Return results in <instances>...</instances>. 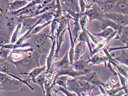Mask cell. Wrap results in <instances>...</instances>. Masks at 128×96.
Here are the masks:
<instances>
[{
    "instance_id": "1",
    "label": "cell",
    "mask_w": 128,
    "mask_h": 96,
    "mask_svg": "<svg viewBox=\"0 0 128 96\" xmlns=\"http://www.w3.org/2000/svg\"><path fill=\"white\" fill-rule=\"evenodd\" d=\"M66 87L68 90L76 93L77 96L91 95L92 91L95 86L88 81L78 78L67 80Z\"/></svg>"
},
{
    "instance_id": "2",
    "label": "cell",
    "mask_w": 128,
    "mask_h": 96,
    "mask_svg": "<svg viewBox=\"0 0 128 96\" xmlns=\"http://www.w3.org/2000/svg\"><path fill=\"white\" fill-rule=\"evenodd\" d=\"M48 26L49 25L44 28L41 31L38 32V34L30 36L27 38V39L30 40L28 42H27L29 43V47L32 48L34 51H36L49 39L50 27Z\"/></svg>"
},
{
    "instance_id": "3",
    "label": "cell",
    "mask_w": 128,
    "mask_h": 96,
    "mask_svg": "<svg viewBox=\"0 0 128 96\" xmlns=\"http://www.w3.org/2000/svg\"><path fill=\"white\" fill-rule=\"evenodd\" d=\"M21 84H23L20 81L7 74L0 72V90H15L18 89Z\"/></svg>"
},
{
    "instance_id": "4",
    "label": "cell",
    "mask_w": 128,
    "mask_h": 96,
    "mask_svg": "<svg viewBox=\"0 0 128 96\" xmlns=\"http://www.w3.org/2000/svg\"><path fill=\"white\" fill-rule=\"evenodd\" d=\"M88 18L89 23L93 20L101 21L104 18V12L96 3L89 5L84 13Z\"/></svg>"
},
{
    "instance_id": "5",
    "label": "cell",
    "mask_w": 128,
    "mask_h": 96,
    "mask_svg": "<svg viewBox=\"0 0 128 96\" xmlns=\"http://www.w3.org/2000/svg\"><path fill=\"white\" fill-rule=\"evenodd\" d=\"M19 22L22 23L21 31L26 32L29 30L33 29L37 25L44 21L39 18L38 15L32 17H19Z\"/></svg>"
},
{
    "instance_id": "6",
    "label": "cell",
    "mask_w": 128,
    "mask_h": 96,
    "mask_svg": "<svg viewBox=\"0 0 128 96\" xmlns=\"http://www.w3.org/2000/svg\"><path fill=\"white\" fill-rule=\"evenodd\" d=\"M104 17L110 19L120 26L124 27L128 26V15H124L119 13L110 12L104 14Z\"/></svg>"
},
{
    "instance_id": "7",
    "label": "cell",
    "mask_w": 128,
    "mask_h": 96,
    "mask_svg": "<svg viewBox=\"0 0 128 96\" xmlns=\"http://www.w3.org/2000/svg\"><path fill=\"white\" fill-rule=\"evenodd\" d=\"M77 78L79 79L84 80L88 81L92 85H93V86L95 87L99 86L100 85L104 86V82H103L101 81L98 75L95 71H90V72L85 74V75L78 76Z\"/></svg>"
},
{
    "instance_id": "8",
    "label": "cell",
    "mask_w": 128,
    "mask_h": 96,
    "mask_svg": "<svg viewBox=\"0 0 128 96\" xmlns=\"http://www.w3.org/2000/svg\"><path fill=\"white\" fill-rule=\"evenodd\" d=\"M56 73L54 78H57L58 76L60 75H67L68 76H71L73 78H77V77L85 75V73L82 72V71H76L72 68V66L70 65L69 67L62 69L55 70Z\"/></svg>"
},
{
    "instance_id": "9",
    "label": "cell",
    "mask_w": 128,
    "mask_h": 96,
    "mask_svg": "<svg viewBox=\"0 0 128 96\" xmlns=\"http://www.w3.org/2000/svg\"><path fill=\"white\" fill-rule=\"evenodd\" d=\"M72 68L76 71H82L85 74L91 71L90 65L88 63L83 59H78L74 60V63L71 65Z\"/></svg>"
},
{
    "instance_id": "10",
    "label": "cell",
    "mask_w": 128,
    "mask_h": 96,
    "mask_svg": "<svg viewBox=\"0 0 128 96\" xmlns=\"http://www.w3.org/2000/svg\"><path fill=\"white\" fill-rule=\"evenodd\" d=\"M52 41V45L50 48L49 53L48 56H47L46 59V72H48L51 68L53 64L54 63V60L55 59V51H56V38Z\"/></svg>"
},
{
    "instance_id": "11",
    "label": "cell",
    "mask_w": 128,
    "mask_h": 96,
    "mask_svg": "<svg viewBox=\"0 0 128 96\" xmlns=\"http://www.w3.org/2000/svg\"><path fill=\"white\" fill-rule=\"evenodd\" d=\"M111 12L128 15V0H118Z\"/></svg>"
},
{
    "instance_id": "12",
    "label": "cell",
    "mask_w": 128,
    "mask_h": 96,
    "mask_svg": "<svg viewBox=\"0 0 128 96\" xmlns=\"http://www.w3.org/2000/svg\"><path fill=\"white\" fill-rule=\"evenodd\" d=\"M107 62H108V58L106 56H102V55L98 53L91 56V58L89 59L87 61L90 65H100L104 63L106 66L107 65Z\"/></svg>"
},
{
    "instance_id": "13",
    "label": "cell",
    "mask_w": 128,
    "mask_h": 96,
    "mask_svg": "<svg viewBox=\"0 0 128 96\" xmlns=\"http://www.w3.org/2000/svg\"><path fill=\"white\" fill-rule=\"evenodd\" d=\"M118 0H100L96 3L104 13L111 12Z\"/></svg>"
},
{
    "instance_id": "14",
    "label": "cell",
    "mask_w": 128,
    "mask_h": 96,
    "mask_svg": "<svg viewBox=\"0 0 128 96\" xmlns=\"http://www.w3.org/2000/svg\"><path fill=\"white\" fill-rule=\"evenodd\" d=\"M116 34H117V31H115L109 37L107 38H106V39L104 41H101V42H100L98 44H97V46L95 48H94V49H92L91 53L90 54L91 56H92L93 54L95 53H98V52H100V51H103L104 48H106L107 46L108 45V43H109L110 41L112 40V39H113V38L114 37L116 36Z\"/></svg>"
},
{
    "instance_id": "15",
    "label": "cell",
    "mask_w": 128,
    "mask_h": 96,
    "mask_svg": "<svg viewBox=\"0 0 128 96\" xmlns=\"http://www.w3.org/2000/svg\"><path fill=\"white\" fill-rule=\"evenodd\" d=\"M100 28L101 30H104L107 28V27H111L113 30L117 32L119 31L122 29V26H119L118 24H116L113 21L111 20L110 19H108L106 18H104L102 20L100 21Z\"/></svg>"
},
{
    "instance_id": "16",
    "label": "cell",
    "mask_w": 128,
    "mask_h": 96,
    "mask_svg": "<svg viewBox=\"0 0 128 96\" xmlns=\"http://www.w3.org/2000/svg\"><path fill=\"white\" fill-rule=\"evenodd\" d=\"M71 65L70 61H69V56H68V51L66 52L65 56H64L62 59L56 62H54L53 64V67L54 68L55 70L62 69L67 68Z\"/></svg>"
},
{
    "instance_id": "17",
    "label": "cell",
    "mask_w": 128,
    "mask_h": 96,
    "mask_svg": "<svg viewBox=\"0 0 128 96\" xmlns=\"http://www.w3.org/2000/svg\"><path fill=\"white\" fill-rule=\"evenodd\" d=\"M67 29L69 31V37H70V48H69V50L68 51V56H69V61H70V65H72L74 62V48H75V41H74L73 36H72V30L70 29V24H69V22L67 24Z\"/></svg>"
},
{
    "instance_id": "18",
    "label": "cell",
    "mask_w": 128,
    "mask_h": 96,
    "mask_svg": "<svg viewBox=\"0 0 128 96\" xmlns=\"http://www.w3.org/2000/svg\"><path fill=\"white\" fill-rule=\"evenodd\" d=\"M28 49H20V48L12 49L13 51H11L8 58H10V59L12 60L13 63L18 61L23 57Z\"/></svg>"
},
{
    "instance_id": "19",
    "label": "cell",
    "mask_w": 128,
    "mask_h": 96,
    "mask_svg": "<svg viewBox=\"0 0 128 96\" xmlns=\"http://www.w3.org/2000/svg\"><path fill=\"white\" fill-rule=\"evenodd\" d=\"M86 43L85 42L79 41L74 48V60L80 59V58L85 53Z\"/></svg>"
},
{
    "instance_id": "20",
    "label": "cell",
    "mask_w": 128,
    "mask_h": 96,
    "mask_svg": "<svg viewBox=\"0 0 128 96\" xmlns=\"http://www.w3.org/2000/svg\"><path fill=\"white\" fill-rule=\"evenodd\" d=\"M46 70V66L44 65L42 67H38L34 68V69H32L31 71H30L29 73H21L22 75H27L28 77L31 79L32 81L34 82L35 79L38 76L42 73L44 71H45Z\"/></svg>"
},
{
    "instance_id": "21",
    "label": "cell",
    "mask_w": 128,
    "mask_h": 96,
    "mask_svg": "<svg viewBox=\"0 0 128 96\" xmlns=\"http://www.w3.org/2000/svg\"><path fill=\"white\" fill-rule=\"evenodd\" d=\"M66 30H67V26H66L65 28L62 30L57 39L56 40V51H55L56 57H58V54H60V52L61 51V48H62L63 43L65 41V34H66Z\"/></svg>"
},
{
    "instance_id": "22",
    "label": "cell",
    "mask_w": 128,
    "mask_h": 96,
    "mask_svg": "<svg viewBox=\"0 0 128 96\" xmlns=\"http://www.w3.org/2000/svg\"><path fill=\"white\" fill-rule=\"evenodd\" d=\"M119 38L122 43L128 46V26L122 27L119 31L117 32L116 34Z\"/></svg>"
},
{
    "instance_id": "23",
    "label": "cell",
    "mask_w": 128,
    "mask_h": 96,
    "mask_svg": "<svg viewBox=\"0 0 128 96\" xmlns=\"http://www.w3.org/2000/svg\"><path fill=\"white\" fill-rule=\"evenodd\" d=\"M113 65V67H114L115 70L120 73L121 75L128 78V67L126 65H124L119 63H110Z\"/></svg>"
},
{
    "instance_id": "24",
    "label": "cell",
    "mask_w": 128,
    "mask_h": 96,
    "mask_svg": "<svg viewBox=\"0 0 128 96\" xmlns=\"http://www.w3.org/2000/svg\"><path fill=\"white\" fill-rule=\"evenodd\" d=\"M28 3L24 0H15L10 4V9L11 12L18 10L26 6Z\"/></svg>"
},
{
    "instance_id": "25",
    "label": "cell",
    "mask_w": 128,
    "mask_h": 96,
    "mask_svg": "<svg viewBox=\"0 0 128 96\" xmlns=\"http://www.w3.org/2000/svg\"><path fill=\"white\" fill-rule=\"evenodd\" d=\"M68 77L69 76L67 75H60L58 76L57 78H54L52 85L54 86L57 85L59 86L66 89L67 88V87H66V82H67Z\"/></svg>"
},
{
    "instance_id": "26",
    "label": "cell",
    "mask_w": 128,
    "mask_h": 96,
    "mask_svg": "<svg viewBox=\"0 0 128 96\" xmlns=\"http://www.w3.org/2000/svg\"><path fill=\"white\" fill-rule=\"evenodd\" d=\"M118 63L128 66V48L121 49V54L119 56L114 57Z\"/></svg>"
},
{
    "instance_id": "27",
    "label": "cell",
    "mask_w": 128,
    "mask_h": 96,
    "mask_svg": "<svg viewBox=\"0 0 128 96\" xmlns=\"http://www.w3.org/2000/svg\"><path fill=\"white\" fill-rule=\"evenodd\" d=\"M46 82V72L44 71L42 73L40 74L35 78L34 83L37 84L41 87L44 96H45V89H44V85H45Z\"/></svg>"
},
{
    "instance_id": "28",
    "label": "cell",
    "mask_w": 128,
    "mask_h": 96,
    "mask_svg": "<svg viewBox=\"0 0 128 96\" xmlns=\"http://www.w3.org/2000/svg\"><path fill=\"white\" fill-rule=\"evenodd\" d=\"M21 29L22 23L21 22H19L17 25H16V29L14 30L12 36H11V38L10 40V43H15L16 42V41L19 39L21 34Z\"/></svg>"
},
{
    "instance_id": "29",
    "label": "cell",
    "mask_w": 128,
    "mask_h": 96,
    "mask_svg": "<svg viewBox=\"0 0 128 96\" xmlns=\"http://www.w3.org/2000/svg\"><path fill=\"white\" fill-rule=\"evenodd\" d=\"M81 15L79 16L78 22L82 30L86 29V27L89 24L88 18L85 13H81Z\"/></svg>"
},
{
    "instance_id": "30",
    "label": "cell",
    "mask_w": 128,
    "mask_h": 96,
    "mask_svg": "<svg viewBox=\"0 0 128 96\" xmlns=\"http://www.w3.org/2000/svg\"><path fill=\"white\" fill-rule=\"evenodd\" d=\"M114 31L115 30L111 28V27H107L106 29L102 30V32L99 33H95V34H94V35L97 37H103L106 39V38L109 37Z\"/></svg>"
},
{
    "instance_id": "31",
    "label": "cell",
    "mask_w": 128,
    "mask_h": 96,
    "mask_svg": "<svg viewBox=\"0 0 128 96\" xmlns=\"http://www.w3.org/2000/svg\"><path fill=\"white\" fill-rule=\"evenodd\" d=\"M11 51V49L5 48L4 46L0 47V58L3 59H7L8 58Z\"/></svg>"
},
{
    "instance_id": "32",
    "label": "cell",
    "mask_w": 128,
    "mask_h": 96,
    "mask_svg": "<svg viewBox=\"0 0 128 96\" xmlns=\"http://www.w3.org/2000/svg\"><path fill=\"white\" fill-rule=\"evenodd\" d=\"M88 3L87 0H79V5L80 13H84L86 9L89 7Z\"/></svg>"
},
{
    "instance_id": "33",
    "label": "cell",
    "mask_w": 128,
    "mask_h": 96,
    "mask_svg": "<svg viewBox=\"0 0 128 96\" xmlns=\"http://www.w3.org/2000/svg\"><path fill=\"white\" fill-rule=\"evenodd\" d=\"M58 91L63 92L64 94H65V95L66 96H77L76 93H75L73 92H71V91H70L66 89H65V88L62 87L61 86H59L57 90L56 91V92H58Z\"/></svg>"
},
{
    "instance_id": "34",
    "label": "cell",
    "mask_w": 128,
    "mask_h": 96,
    "mask_svg": "<svg viewBox=\"0 0 128 96\" xmlns=\"http://www.w3.org/2000/svg\"><path fill=\"white\" fill-rule=\"evenodd\" d=\"M86 32H87V34L89 38H91V40L92 41V42L95 44V45H97V44H98L101 42V40H100L98 38H97V37L96 36H94V34H91V33L90 32V31H88L87 29H86Z\"/></svg>"
},
{
    "instance_id": "35",
    "label": "cell",
    "mask_w": 128,
    "mask_h": 96,
    "mask_svg": "<svg viewBox=\"0 0 128 96\" xmlns=\"http://www.w3.org/2000/svg\"><path fill=\"white\" fill-rule=\"evenodd\" d=\"M4 9L1 5H0V19L4 17Z\"/></svg>"
},
{
    "instance_id": "36",
    "label": "cell",
    "mask_w": 128,
    "mask_h": 96,
    "mask_svg": "<svg viewBox=\"0 0 128 96\" xmlns=\"http://www.w3.org/2000/svg\"><path fill=\"white\" fill-rule=\"evenodd\" d=\"M100 1V0H89V2L91 3V4H93V3H97L98 1Z\"/></svg>"
},
{
    "instance_id": "37",
    "label": "cell",
    "mask_w": 128,
    "mask_h": 96,
    "mask_svg": "<svg viewBox=\"0 0 128 96\" xmlns=\"http://www.w3.org/2000/svg\"><path fill=\"white\" fill-rule=\"evenodd\" d=\"M72 0H63V1H64L67 4H71V2Z\"/></svg>"
},
{
    "instance_id": "38",
    "label": "cell",
    "mask_w": 128,
    "mask_h": 96,
    "mask_svg": "<svg viewBox=\"0 0 128 96\" xmlns=\"http://www.w3.org/2000/svg\"><path fill=\"white\" fill-rule=\"evenodd\" d=\"M24 1H27V2H30L33 1V0H24Z\"/></svg>"
},
{
    "instance_id": "39",
    "label": "cell",
    "mask_w": 128,
    "mask_h": 96,
    "mask_svg": "<svg viewBox=\"0 0 128 96\" xmlns=\"http://www.w3.org/2000/svg\"><path fill=\"white\" fill-rule=\"evenodd\" d=\"M0 72H2V70L1 68H0ZM2 73H3V72H2Z\"/></svg>"
},
{
    "instance_id": "40",
    "label": "cell",
    "mask_w": 128,
    "mask_h": 96,
    "mask_svg": "<svg viewBox=\"0 0 128 96\" xmlns=\"http://www.w3.org/2000/svg\"><path fill=\"white\" fill-rule=\"evenodd\" d=\"M87 1H88V2H89V0H87Z\"/></svg>"
}]
</instances>
